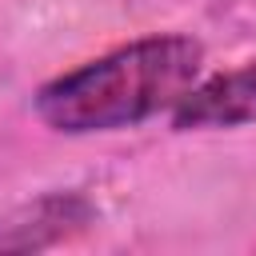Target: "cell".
I'll list each match as a JSON object with an SVG mask.
<instances>
[{"mask_svg":"<svg viewBox=\"0 0 256 256\" xmlns=\"http://www.w3.org/2000/svg\"><path fill=\"white\" fill-rule=\"evenodd\" d=\"M204 48L192 36H148L112 48L36 92V116L64 136L116 132L172 112L200 80Z\"/></svg>","mask_w":256,"mask_h":256,"instance_id":"cell-1","label":"cell"},{"mask_svg":"<svg viewBox=\"0 0 256 256\" xmlns=\"http://www.w3.org/2000/svg\"><path fill=\"white\" fill-rule=\"evenodd\" d=\"M256 116V64L192 84V92L172 108L176 128H232Z\"/></svg>","mask_w":256,"mask_h":256,"instance_id":"cell-2","label":"cell"},{"mask_svg":"<svg viewBox=\"0 0 256 256\" xmlns=\"http://www.w3.org/2000/svg\"><path fill=\"white\" fill-rule=\"evenodd\" d=\"M92 224V204L84 196H44L28 208H16L0 220V252H36L68 240L72 232Z\"/></svg>","mask_w":256,"mask_h":256,"instance_id":"cell-3","label":"cell"}]
</instances>
